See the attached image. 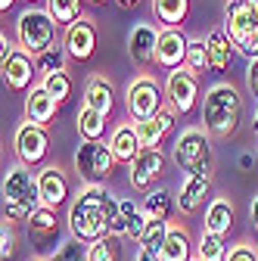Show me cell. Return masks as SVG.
<instances>
[{"mask_svg": "<svg viewBox=\"0 0 258 261\" xmlns=\"http://www.w3.org/2000/svg\"><path fill=\"white\" fill-rule=\"evenodd\" d=\"M66 47H50V50H44L41 56H35V65H38V75H41V81L44 78H50V75H56V72H69L66 69Z\"/></svg>", "mask_w": 258, "mask_h": 261, "instance_id": "31", "label": "cell"}, {"mask_svg": "<svg viewBox=\"0 0 258 261\" xmlns=\"http://www.w3.org/2000/svg\"><path fill=\"white\" fill-rule=\"evenodd\" d=\"M124 106L131 112L134 121H146V118H156L162 112V87H159L156 78L149 75H140L127 84V93H124Z\"/></svg>", "mask_w": 258, "mask_h": 261, "instance_id": "8", "label": "cell"}, {"mask_svg": "<svg viewBox=\"0 0 258 261\" xmlns=\"http://www.w3.org/2000/svg\"><path fill=\"white\" fill-rule=\"evenodd\" d=\"M156 47H159V28L149 22H137L127 35V53L137 65H149L156 62Z\"/></svg>", "mask_w": 258, "mask_h": 261, "instance_id": "18", "label": "cell"}, {"mask_svg": "<svg viewBox=\"0 0 258 261\" xmlns=\"http://www.w3.org/2000/svg\"><path fill=\"white\" fill-rule=\"evenodd\" d=\"M41 208V190H38V171H31L28 165H13L4 177V221L19 224L35 215Z\"/></svg>", "mask_w": 258, "mask_h": 261, "instance_id": "3", "label": "cell"}, {"mask_svg": "<svg viewBox=\"0 0 258 261\" xmlns=\"http://www.w3.org/2000/svg\"><path fill=\"white\" fill-rule=\"evenodd\" d=\"M69 233H72V240H78L84 246H93L103 237L127 240V224L121 218L118 199L112 193H106L103 187L84 184L69 205Z\"/></svg>", "mask_w": 258, "mask_h": 261, "instance_id": "1", "label": "cell"}, {"mask_svg": "<svg viewBox=\"0 0 258 261\" xmlns=\"http://www.w3.org/2000/svg\"><path fill=\"white\" fill-rule=\"evenodd\" d=\"M81 106H87V109H93V112H100V115L109 118V112H112V106H115V90H112L109 78L90 75L87 84H84V103H81Z\"/></svg>", "mask_w": 258, "mask_h": 261, "instance_id": "20", "label": "cell"}, {"mask_svg": "<svg viewBox=\"0 0 258 261\" xmlns=\"http://www.w3.org/2000/svg\"><path fill=\"white\" fill-rule=\"evenodd\" d=\"M162 261H193V243L184 224L168 221V240L162 246Z\"/></svg>", "mask_w": 258, "mask_h": 261, "instance_id": "24", "label": "cell"}, {"mask_svg": "<svg viewBox=\"0 0 258 261\" xmlns=\"http://www.w3.org/2000/svg\"><path fill=\"white\" fill-rule=\"evenodd\" d=\"M249 215H252V224H255V230H258V196H255L252 205H249Z\"/></svg>", "mask_w": 258, "mask_h": 261, "instance_id": "43", "label": "cell"}, {"mask_svg": "<svg viewBox=\"0 0 258 261\" xmlns=\"http://www.w3.org/2000/svg\"><path fill=\"white\" fill-rule=\"evenodd\" d=\"M184 69H190L193 75H202V72H212L209 65V47L202 38H190V50H187V65Z\"/></svg>", "mask_w": 258, "mask_h": 261, "instance_id": "33", "label": "cell"}, {"mask_svg": "<svg viewBox=\"0 0 258 261\" xmlns=\"http://www.w3.org/2000/svg\"><path fill=\"white\" fill-rule=\"evenodd\" d=\"M234 202L227 199V196H215V199L209 202L205 208V227L202 230L209 233H218V237H227L230 233V227H234Z\"/></svg>", "mask_w": 258, "mask_h": 261, "instance_id": "23", "label": "cell"}, {"mask_svg": "<svg viewBox=\"0 0 258 261\" xmlns=\"http://www.w3.org/2000/svg\"><path fill=\"white\" fill-rule=\"evenodd\" d=\"M75 124H78L81 140H103V134H106V115L93 112V109H87V106H81V109H78Z\"/></svg>", "mask_w": 258, "mask_h": 261, "instance_id": "29", "label": "cell"}, {"mask_svg": "<svg viewBox=\"0 0 258 261\" xmlns=\"http://www.w3.org/2000/svg\"><path fill=\"white\" fill-rule=\"evenodd\" d=\"M202 127L205 134L212 137H230L234 130L240 127V118H243V96L234 84L227 81H218L205 90L202 96Z\"/></svg>", "mask_w": 258, "mask_h": 261, "instance_id": "2", "label": "cell"}, {"mask_svg": "<svg viewBox=\"0 0 258 261\" xmlns=\"http://www.w3.org/2000/svg\"><path fill=\"white\" fill-rule=\"evenodd\" d=\"M187 50H190V38L184 35V28H159V47H156V65L159 69H165V72L184 69Z\"/></svg>", "mask_w": 258, "mask_h": 261, "instance_id": "11", "label": "cell"}, {"mask_svg": "<svg viewBox=\"0 0 258 261\" xmlns=\"http://www.w3.org/2000/svg\"><path fill=\"white\" fill-rule=\"evenodd\" d=\"M174 124V109H162L156 118H146V121H134V130L140 137V146L143 149H159L165 140V134Z\"/></svg>", "mask_w": 258, "mask_h": 261, "instance_id": "19", "label": "cell"}, {"mask_svg": "<svg viewBox=\"0 0 258 261\" xmlns=\"http://www.w3.org/2000/svg\"><path fill=\"white\" fill-rule=\"evenodd\" d=\"M87 261H121L118 237H103L93 246H87Z\"/></svg>", "mask_w": 258, "mask_h": 261, "instance_id": "34", "label": "cell"}, {"mask_svg": "<svg viewBox=\"0 0 258 261\" xmlns=\"http://www.w3.org/2000/svg\"><path fill=\"white\" fill-rule=\"evenodd\" d=\"M255 155H258V149H255Z\"/></svg>", "mask_w": 258, "mask_h": 261, "instance_id": "52", "label": "cell"}, {"mask_svg": "<svg viewBox=\"0 0 258 261\" xmlns=\"http://www.w3.org/2000/svg\"><path fill=\"white\" fill-rule=\"evenodd\" d=\"M109 149H112L115 162H124V165H131V162L143 152L134 124H118V127L112 130V137H109Z\"/></svg>", "mask_w": 258, "mask_h": 261, "instance_id": "22", "label": "cell"}, {"mask_svg": "<svg viewBox=\"0 0 258 261\" xmlns=\"http://www.w3.org/2000/svg\"><path fill=\"white\" fill-rule=\"evenodd\" d=\"M90 4H106V0H90Z\"/></svg>", "mask_w": 258, "mask_h": 261, "instance_id": "47", "label": "cell"}, {"mask_svg": "<svg viewBox=\"0 0 258 261\" xmlns=\"http://www.w3.org/2000/svg\"><path fill=\"white\" fill-rule=\"evenodd\" d=\"M13 4H16V0H0V13H7V10H10Z\"/></svg>", "mask_w": 258, "mask_h": 261, "instance_id": "45", "label": "cell"}, {"mask_svg": "<svg viewBox=\"0 0 258 261\" xmlns=\"http://www.w3.org/2000/svg\"><path fill=\"white\" fill-rule=\"evenodd\" d=\"M193 261H199V258H193Z\"/></svg>", "mask_w": 258, "mask_h": 261, "instance_id": "51", "label": "cell"}, {"mask_svg": "<svg viewBox=\"0 0 258 261\" xmlns=\"http://www.w3.org/2000/svg\"><path fill=\"white\" fill-rule=\"evenodd\" d=\"M255 249H258V230H255Z\"/></svg>", "mask_w": 258, "mask_h": 261, "instance_id": "48", "label": "cell"}, {"mask_svg": "<svg viewBox=\"0 0 258 261\" xmlns=\"http://www.w3.org/2000/svg\"><path fill=\"white\" fill-rule=\"evenodd\" d=\"M140 205H143L149 221H168L171 212L177 208V196H171V190H165V187H156V190H149L143 196Z\"/></svg>", "mask_w": 258, "mask_h": 261, "instance_id": "25", "label": "cell"}, {"mask_svg": "<svg viewBox=\"0 0 258 261\" xmlns=\"http://www.w3.org/2000/svg\"><path fill=\"white\" fill-rule=\"evenodd\" d=\"M62 47H66V53L72 59H78V62L90 59L93 50H96V25L87 16H81L72 28H66V41H62Z\"/></svg>", "mask_w": 258, "mask_h": 261, "instance_id": "15", "label": "cell"}, {"mask_svg": "<svg viewBox=\"0 0 258 261\" xmlns=\"http://www.w3.org/2000/svg\"><path fill=\"white\" fill-rule=\"evenodd\" d=\"M137 261H162V255H159V252H149V249H140V252H137Z\"/></svg>", "mask_w": 258, "mask_h": 261, "instance_id": "42", "label": "cell"}, {"mask_svg": "<svg viewBox=\"0 0 258 261\" xmlns=\"http://www.w3.org/2000/svg\"><path fill=\"white\" fill-rule=\"evenodd\" d=\"M165 96L171 100V109L187 115L196 109L199 103V75H193L190 69H174L168 72V81H165Z\"/></svg>", "mask_w": 258, "mask_h": 261, "instance_id": "10", "label": "cell"}, {"mask_svg": "<svg viewBox=\"0 0 258 261\" xmlns=\"http://www.w3.org/2000/svg\"><path fill=\"white\" fill-rule=\"evenodd\" d=\"M53 38H56V22L47 10H38V7H28L19 13L16 19V41L25 53L31 56H41L44 50L53 47Z\"/></svg>", "mask_w": 258, "mask_h": 261, "instance_id": "6", "label": "cell"}, {"mask_svg": "<svg viewBox=\"0 0 258 261\" xmlns=\"http://www.w3.org/2000/svg\"><path fill=\"white\" fill-rule=\"evenodd\" d=\"M212 180H215L212 168L184 177V184H180V190H177V208H180V215H193V212H199V208L205 205L209 193H212Z\"/></svg>", "mask_w": 258, "mask_h": 261, "instance_id": "13", "label": "cell"}, {"mask_svg": "<svg viewBox=\"0 0 258 261\" xmlns=\"http://www.w3.org/2000/svg\"><path fill=\"white\" fill-rule=\"evenodd\" d=\"M28 4H31V7H35V0H28Z\"/></svg>", "mask_w": 258, "mask_h": 261, "instance_id": "50", "label": "cell"}, {"mask_svg": "<svg viewBox=\"0 0 258 261\" xmlns=\"http://www.w3.org/2000/svg\"><path fill=\"white\" fill-rule=\"evenodd\" d=\"M35 261H50V258H35Z\"/></svg>", "mask_w": 258, "mask_h": 261, "instance_id": "49", "label": "cell"}, {"mask_svg": "<svg viewBox=\"0 0 258 261\" xmlns=\"http://www.w3.org/2000/svg\"><path fill=\"white\" fill-rule=\"evenodd\" d=\"M50 261H87V246L78 243V240H66Z\"/></svg>", "mask_w": 258, "mask_h": 261, "instance_id": "37", "label": "cell"}, {"mask_svg": "<svg viewBox=\"0 0 258 261\" xmlns=\"http://www.w3.org/2000/svg\"><path fill=\"white\" fill-rule=\"evenodd\" d=\"M171 162L184 171V177L199 174L212 168V140L202 127H187L174 137L171 146Z\"/></svg>", "mask_w": 258, "mask_h": 261, "instance_id": "5", "label": "cell"}, {"mask_svg": "<svg viewBox=\"0 0 258 261\" xmlns=\"http://www.w3.org/2000/svg\"><path fill=\"white\" fill-rule=\"evenodd\" d=\"M38 190H41V205L59 208L69 199V174L59 165H44L38 171Z\"/></svg>", "mask_w": 258, "mask_h": 261, "instance_id": "14", "label": "cell"}, {"mask_svg": "<svg viewBox=\"0 0 258 261\" xmlns=\"http://www.w3.org/2000/svg\"><path fill=\"white\" fill-rule=\"evenodd\" d=\"M16 255V230H13V224L4 221V230H0V258L10 261Z\"/></svg>", "mask_w": 258, "mask_h": 261, "instance_id": "38", "label": "cell"}, {"mask_svg": "<svg viewBox=\"0 0 258 261\" xmlns=\"http://www.w3.org/2000/svg\"><path fill=\"white\" fill-rule=\"evenodd\" d=\"M127 168H131L127 171L131 187L140 190V193H149V190H156V180L165 171V155H162V149H143Z\"/></svg>", "mask_w": 258, "mask_h": 261, "instance_id": "12", "label": "cell"}, {"mask_svg": "<svg viewBox=\"0 0 258 261\" xmlns=\"http://www.w3.org/2000/svg\"><path fill=\"white\" fill-rule=\"evenodd\" d=\"M165 240H168V221H149L146 230H143V240H140V249H149V252L162 255Z\"/></svg>", "mask_w": 258, "mask_h": 261, "instance_id": "35", "label": "cell"}, {"mask_svg": "<svg viewBox=\"0 0 258 261\" xmlns=\"http://www.w3.org/2000/svg\"><path fill=\"white\" fill-rule=\"evenodd\" d=\"M75 171L84 184L100 187L103 180L112 177L115 171V155L109 149V143L103 140H81L75 149Z\"/></svg>", "mask_w": 258, "mask_h": 261, "instance_id": "7", "label": "cell"}, {"mask_svg": "<svg viewBox=\"0 0 258 261\" xmlns=\"http://www.w3.org/2000/svg\"><path fill=\"white\" fill-rule=\"evenodd\" d=\"M252 127H255V134H258V109H255V121H252Z\"/></svg>", "mask_w": 258, "mask_h": 261, "instance_id": "46", "label": "cell"}, {"mask_svg": "<svg viewBox=\"0 0 258 261\" xmlns=\"http://www.w3.org/2000/svg\"><path fill=\"white\" fill-rule=\"evenodd\" d=\"M47 13L53 16L56 25L72 28L81 19V0H47Z\"/></svg>", "mask_w": 258, "mask_h": 261, "instance_id": "32", "label": "cell"}, {"mask_svg": "<svg viewBox=\"0 0 258 261\" xmlns=\"http://www.w3.org/2000/svg\"><path fill=\"white\" fill-rule=\"evenodd\" d=\"M224 31L240 53L258 56V0H230L224 10Z\"/></svg>", "mask_w": 258, "mask_h": 261, "instance_id": "4", "label": "cell"}, {"mask_svg": "<svg viewBox=\"0 0 258 261\" xmlns=\"http://www.w3.org/2000/svg\"><path fill=\"white\" fill-rule=\"evenodd\" d=\"M56 112H59V100L47 93L44 84H35V87L28 90V96H25V118L31 124L47 127V124L56 121Z\"/></svg>", "mask_w": 258, "mask_h": 261, "instance_id": "17", "label": "cell"}, {"mask_svg": "<svg viewBox=\"0 0 258 261\" xmlns=\"http://www.w3.org/2000/svg\"><path fill=\"white\" fill-rule=\"evenodd\" d=\"M205 47H209V65H212V72L215 75H224L227 72V65L234 59V41L227 38V31L224 28H212L209 31V38H205Z\"/></svg>", "mask_w": 258, "mask_h": 261, "instance_id": "21", "label": "cell"}, {"mask_svg": "<svg viewBox=\"0 0 258 261\" xmlns=\"http://www.w3.org/2000/svg\"><path fill=\"white\" fill-rule=\"evenodd\" d=\"M224 261H258V249L252 243H234Z\"/></svg>", "mask_w": 258, "mask_h": 261, "instance_id": "39", "label": "cell"}, {"mask_svg": "<svg viewBox=\"0 0 258 261\" xmlns=\"http://www.w3.org/2000/svg\"><path fill=\"white\" fill-rule=\"evenodd\" d=\"M118 208H121V218H124V224H127V240L140 246L143 230H146V224H149L143 205H140L137 199H131V196H127V199H118Z\"/></svg>", "mask_w": 258, "mask_h": 261, "instance_id": "26", "label": "cell"}, {"mask_svg": "<svg viewBox=\"0 0 258 261\" xmlns=\"http://www.w3.org/2000/svg\"><path fill=\"white\" fill-rule=\"evenodd\" d=\"M246 87L258 96V56L249 59V69H246Z\"/></svg>", "mask_w": 258, "mask_h": 261, "instance_id": "40", "label": "cell"}, {"mask_svg": "<svg viewBox=\"0 0 258 261\" xmlns=\"http://www.w3.org/2000/svg\"><path fill=\"white\" fill-rule=\"evenodd\" d=\"M227 252H230V246H227V240H224V237L209 233V230L199 233V243H196V258L199 261H224V258H227Z\"/></svg>", "mask_w": 258, "mask_h": 261, "instance_id": "30", "label": "cell"}, {"mask_svg": "<svg viewBox=\"0 0 258 261\" xmlns=\"http://www.w3.org/2000/svg\"><path fill=\"white\" fill-rule=\"evenodd\" d=\"M13 149L19 155L22 165L28 168H38L41 162L47 159V149H50V137H47V127H38V124H19L16 130V137H13Z\"/></svg>", "mask_w": 258, "mask_h": 261, "instance_id": "9", "label": "cell"}, {"mask_svg": "<svg viewBox=\"0 0 258 261\" xmlns=\"http://www.w3.org/2000/svg\"><path fill=\"white\" fill-rule=\"evenodd\" d=\"M137 4H140V0H118V7H121V10H134Z\"/></svg>", "mask_w": 258, "mask_h": 261, "instance_id": "44", "label": "cell"}, {"mask_svg": "<svg viewBox=\"0 0 258 261\" xmlns=\"http://www.w3.org/2000/svg\"><path fill=\"white\" fill-rule=\"evenodd\" d=\"M28 230L35 240H53L59 233V218H56V208H47L41 205L35 215L28 218Z\"/></svg>", "mask_w": 258, "mask_h": 261, "instance_id": "28", "label": "cell"}, {"mask_svg": "<svg viewBox=\"0 0 258 261\" xmlns=\"http://www.w3.org/2000/svg\"><path fill=\"white\" fill-rule=\"evenodd\" d=\"M152 13L162 28H180L190 16V0H152Z\"/></svg>", "mask_w": 258, "mask_h": 261, "instance_id": "27", "label": "cell"}, {"mask_svg": "<svg viewBox=\"0 0 258 261\" xmlns=\"http://www.w3.org/2000/svg\"><path fill=\"white\" fill-rule=\"evenodd\" d=\"M0 72H4V81H7V87L10 90H16V93H22V90H28L31 87V78L38 75V65H35V56L31 53H25L22 47L0 65Z\"/></svg>", "mask_w": 258, "mask_h": 261, "instance_id": "16", "label": "cell"}, {"mask_svg": "<svg viewBox=\"0 0 258 261\" xmlns=\"http://www.w3.org/2000/svg\"><path fill=\"white\" fill-rule=\"evenodd\" d=\"M41 84L47 87V93H50V96H56V100H59V106L72 96V78H69V72H56V75L44 78Z\"/></svg>", "mask_w": 258, "mask_h": 261, "instance_id": "36", "label": "cell"}, {"mask_svg": "<svg viewBox=\"0 0 258 261\" xmlns=\"http://www.w3.org/2000/svg\"><path fill=\"white\" fill-rule=\"evenodd\" d=\"M16 50H19V47H16V44L7 38V35H0V65H4V62H7V59L16 53Z\"/></svg>", "mask_w": 258, "mask_h": 261, "instance_id": "41", "label": "cell"}]
</instances>
